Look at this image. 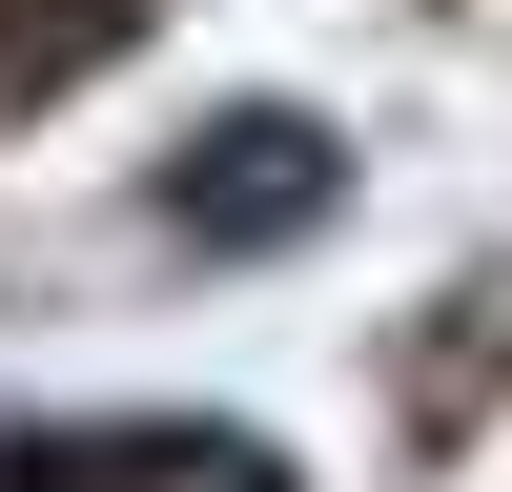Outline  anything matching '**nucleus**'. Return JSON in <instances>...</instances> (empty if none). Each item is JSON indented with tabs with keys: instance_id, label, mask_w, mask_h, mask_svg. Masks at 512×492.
<instances>
[{
	"instance_id": "f257e3e1",
	"label": "nucleus",
	"mask_w": 512,
	"mask_h": 492,
	"mask_svg": "<svg viewBox=\"0 0 512 492\" xmlns=\"http://www.w3.org/2000/svg\"><path fill=\"white\" fill-rule=\"evenodd\" d=\"M308 205H328V123H226V144H185V226L287 246Z\"/></svg>"
}]
</instances>
